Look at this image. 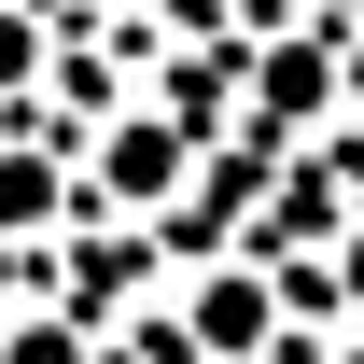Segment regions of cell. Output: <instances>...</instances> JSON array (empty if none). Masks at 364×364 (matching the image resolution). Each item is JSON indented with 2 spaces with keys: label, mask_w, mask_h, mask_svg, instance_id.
Returning a JSON list of instances; mask_svg holds the SVG:
<instances>
[{
  "label": "cell",
  "mask_w": 364,
  "mask_h": 364,
  "mask_svg": "<svg viewBox=\"0 0 364 364\" xmlns=\"http://www.w3.org/2000/svg\"><path fill=\"white\" fill-rule=\"evenodd\" d=\"M98 182H112V196H168V182H182V127H112Z\"/></svg>",
  "instance_id": "obj_1"
},
{
  "label": "cell",
  "mask_w": 364,
  "mask_h": 364,
  "mask_svg": "<svg viewBox=\"0 0 364 364\" xmlns=\"http://www.w3.org/2000/svg\"><path fill=\"white\" fill-rule=\"evenodd\" d=\"M43 210H56V168L43 154H0V225H43Z\"/></svg>",
  "instance_id": "obj_2"
},
{
  "label": "cell",
  "mask_w": 364,
  "mask_h": 364,
  "mask_svg": "<svg viewBox=\"0 0 364 364\" xmlns=\"http://www.w3.org/2000/svg\"><path fill=\"white\" fill-rule=\"evenodd\" d=\"M28 70H43V28H28V14H0V85H28Z\"/></svg>",
  "instance_id": "obj_3"
},
{
  "label": "cell",
  "mask_w": 364,
  "mask_h": 364,
  "mask_svg": "<svg viewBox=\"0 0 364 364\" xmlns=\"http://www.w3.org/2000/svg\"><path fill=\"white\" fill-rule=\"evenodd\" d=\"M336 98H350V112H364V43H336Z\"/></svg>",
  "instance_id": "obj_4"
},
{
  "label": "cell",
  "mask_w": 364,
  "mask_h": 364,
  "mask_svg": "<svg viewBox=\"0 0 364 364\" xmlns=\"http://www.w3.org/2000/svg\"><path fill=\"white\" fill-rule=\"evenodd\" d=\"M14 364H70V336H14Z\"/></svg>",
  "instance_id": "obj_5"
}]
</instances>
